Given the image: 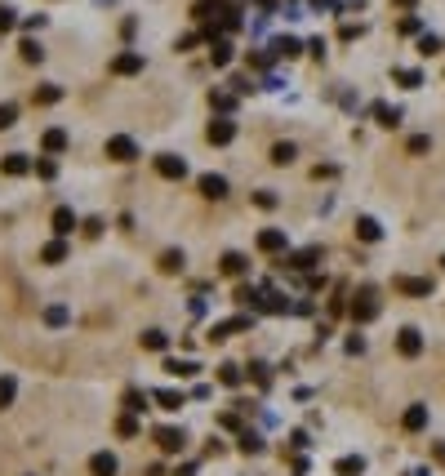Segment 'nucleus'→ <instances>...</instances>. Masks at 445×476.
I'll use <instances>...</instances> for the list:
<instances>
[{"label":"nucleus","mask_w":445,"mask_h":476,"mask_svg":"<svg viewBox=\"0 0 445 476\" xmlns=\"http://www.w3.org/2000/svg\"><path fill=\"white\" fill-rule=\"evenodd\" d=\"M63 259H67V240H63V236H54L50 245L41 250V263H63Z\"/></svg>","instance_id":"a878e982"},{"label":"nucleus","mask_w":445,"mask_h":476,"mask_svg":"<svg viewBox=\"0 0 445 476\" xmlns=\"http://www.w3.org/2000/svg\"><path fill=\"white\" fill-rule=\"evenodd\" d=\"M41 147L50 152V156H58V152H67V129H45Z\"/></svg>","instance_id":"4be33fe9"},{"label":"nucleus","mask_w":445,"mask_h":476,"mask_svg":"<svg viewBox=\"0 0 445 476\" xmlns=\"http://www.w3.org/2000/svg\"><path fill=\"white\" fill-rule=\"evenodd\" d=\"M356 236L365 240V245H374V240L383 236V227H379V218H370V214H360L356 218Z\"/></svg>","instance_id":"6ab92c4d"},{"label":"nucleus","mask_w":445,"mask_h":476,"mask_svg":"<svg viewBox=\"0 0 445 476\" xmlns=\"http://www.w3.org/2000/svg\"><path fill=\"white\" fill-rule=\"evenodd\" d=\"M156 174L170 178V182H183L187 178V161H183V156H174V152H161V156H156Z\"/></svg>","instance_id":"7ed1b4c3"},{"label":"nucleus","mask_w":445,"mask_h":476,"mask_svg":"<svg viewBox=\"0 0 445 476\" xmlns=\"http://www.w3.org/2000/svg\"><path fill=\"white\" fill-rule=\"evenodd\" d=\"M210 103L219 107V112H232V107H236V99H232V94H210Z\"/></svg>","instance_id":"49530a36"},{"label":"nucleus","mask_w":445,"mask_h":476,"mask_svg":"<svg viewBox=\"0 0 445 476\" xmlns=\"http://www.w3.org/2000/svg\"><path fill=\"white\" fill-rule=\"evenodd\" d=\"M240 378H245V374H240V365H232V361L219 365V383L223 387H240Z\"/></svg>","instance_id":"f704fd0d"},{"label":"nucleus","mask_w":445,"mask_h":476,"mask_svg":"<svg viewBox=\"0 0 445 476\" xmlns=\"http://www.w3.org/2000/svg\"><path fill=\"white\" fill-rule=\"evenodd\" d=\"M205 138L214 143V147H227V143L236 138V120H227V116H219V120H210V129H205Z\"/></svg>","instance_id":"0eeeda50"},{"label":"nucleus","mask_w":445,"mask_h":476,"mask_svg":"<svg viewBox=\"0 0 445 476\" xmlns=\"http://www.w3.org/2000/svg\"><path fill=\"white\" fill-rule=\"evenodd\" d=\"M116 436H138V419H134V414H120V419H116Z\"/></svg>","instance_id":"ea45409f"},{"label":"nucleus","mask_w":445,"mask_h":476,"mask_svg":"<svg viewBox=\"0 0 445 476\" xmlns=\"http://www.w3.org/2000/svg\"><path fill=\"white\" fill-rule=\"evenodd\" d=\"M14 396H18V383L9 374H0V410H9L14 405Z\"/></svg>","instance_id":"72a5a7b5"},{"label":"nucleus","mask_w":445,"mask_h":476,"mask_svg":"<svg viewBox=\"0 0 445 476\" xmlns=\"http://www.w3.org/2000/svg\"><path fill=\"white\" fill-rule=\"evenodd\" d=\"M219 267H223V276H245L249 272V259H245V254H236V250H227Z\"/></svg>","instance_id":"dca6fc26"},{"label":"nucleus","mask_w":445,"mask_h":476,"mask_svg":"<svg viewBox=\"0 0 445 476\" xmlns=\"http://www.w3.org/2000/svg\"><path fill=\"white\" fill-rule=\"evenodd\" d=\"M334 472H339V476H360V472H365V459H360V454H347V459L334 463Z\"/></svg>","instance_id":"bb28decb"},{"label":"nucleus","mask_w":445,"mask_h":476,"mask_svg":"<svg viewBox=\"0 0 445 476\" xmlns=\"http://www.w3.org/2000/svg\"><path fill=\"white\" fill-rule=\"evenodd\" d=\"M396 5H401V9H410V5H414V0H396Z\"/></svg>","instance_id":"bf43d9fd"},{"label":"nucleus","mask_w":445,"mask_h":476,"mask_svg":"<svg viewBox=\"0 0 445 476\" xmlns=\"http://www.w3.org/2000/svg\"><path fill=\"white\" fill-rule=\"evenodd\" d=\"M432 454H437V463H445V441H437V449H432Z\"/></svg>","instance_id":"4d7b16f0"},{"label":"nucleus","mask_w":445,"mask_h":476,"mask_svg":"<svg viewBox=\"0 0 445 476\" xmlns=\"http://www.w3.org/2000/svg\"><path fill=\"white\" fill-rule=\"evenodd\" d=\"M410 476H432V472H423V468H418V472H410Z\"/></svg>","instance_id":"052dcab7"},{"label":"nucleus","mask_w":445,"mask_h":476,"mask_svg":"<svg viewBox=\"0 0 445 476\" xmlns=\"http://www.w3.org/2000/svg\"><path fill=\"white\" fill-rule=\"evenodd\" d=\"M125 410H129V414H143V410H147V392L129 387V392H125Z\"/></svg>","instance_id":"e433bc0d"},{"label":"nucleus","mask_w":445,"mask_h":476,"mask_svg":"<svg viewBox=\"0 0 445 476\" xmlns=\"http://www.w3.org/2000/svg\"><path fill=\"white\" fill-rule=\"evenodd\" d=\"M258 250L263 254H281V250H290V236H285L281 227H263L258 231Z\"/></svg>","instance_id":"1a4fd4ad"},{"label":"nucleus","mask_w":445,"mask_h":476,"mask_svg":"<svg viewBox=\"0 0 445 476\" xmlns=\"http://www.w3.org/2000/svg\"><path fill=\"white\" fill-rule=\"evenodd\" d=\"M58 99H63V89H58V85H41V89L31 94L36 107H50V103H58Z\"/></svg>","instance_id":"c85d7f7f"},{"label":"nucleus","mask_w":445,"mask_h":476,"mask_svg":"<svg viewBox=\"0 0 445 476\" xmlns=\"http://www.w3.org/2000/svg\"><path fill=\"white\" fill-rule=\"evenodd\" d=\"M396 294H410V298H432V280L428 276H392Z\"/></svg>","instance_id":"f03ea898"},{"label":"nucleus","mask_w":445,"mask_h":476,"mask_svg":"<svg viewBox=\"0 0 445 476\" xmlns=\"http://www.w3.org/2000/svg\"><path fill=\"white\" fill-rule=\"evenodd\" d=\"M347 352H352V356H360V352H365V338L352 334V338H347Z\"/></svg>","instance_id":"864d4df0"},{"label":"nucleus","mask_w":445,"mask_h":476,"mask_svg":"<svg viewBox=\"0 0 445 476\" xmlns=\"http://www.w3.org/2000/svg\"><path fill=\"white\" fill-rule=\"evenodd\" d=\"M294 156H298L294 143H276V147H272V165H294Z\"/></svg>","instance_id":"473e14b6"},{"label":"nucleus","mask_w":445,"mask_h":476,"mask_svg":"<svg viewBox=\"0 0 445 476\" xmlns=\"http://www.w3.org/2000/svg\"><path fill=\"white\" fill-rule=\"evenodd\" d=\"M441 263H445V259H441Z\"/></svg>","instance_id":"680f3d73"},{"label":"nucleus","mask_w":445,"mask_h":476,"mask_svg":"<svg viewBox=\"0 0 445 476\" xmlns=\"http://www.w3.org/2000/svg\"><path fill=\"white\" fill-rule=\"evenodd\" d=\"M405 147H410V156H423V152L432 147V138H428V134H414V138L405 143Z\"/></svg>","instance_id":"37998d69"},{"label":"nucleus","mask_w":445,"mask_h":476,"mask_svg":"<svg viewBox=\"0 0 445 476\" xmlns=\"http://www.w3.org/2000/svg\"><path fill=\"white\" fill-rule=\"evenodd\" d=\"M210 58H214V67H227V63H232V41H223V36H219V41H210Z\"/></svg>","instance_id":"393cba45"},{"label":"nucleus","mask_w":445,"mask_h":476,"mask_svg":"<svg viewBox=\"0 0 445 476\" xmlns=\"http://www.w3.org/2000/svg\"><path fill=\"white\" fill-rule=\"evenodd\" d=\"M14 120H18V107L14 103H0V129H9Z\"/></svg>","instance_id":"a18cd8bd"},{"label":"nucleus","mask_w":445,"mask_h":476,"mask_svg":"<svg viewBox=\"0 0 445 476\" xmlns=\"http://www.w3.org/2000/svg\"><path fill=\"white\" fill-rule=\"evenodd\" d=\"M85 236H103V218H85Z\"/></svg>","instance_id":"603ef678"},{"label":"nucleus","mask_w":445,"mask_h":476,"mask_svg":"<svg viewBox=\"0 0 445 476\" xmlns=\"http://www.w3.org/2000/svg\"><path fill=\"white\" fill-rule=\"evenodd\" d=\"M183 263H187V259H183V250H165V254H161V263H156V267H161L165 276H174V272H183Z\"/></svg>","instance_id":"b1692460"},{"label":"nucleus","mask_w":445,"mask_h":476,"mask_svg":"<svg viewBox=\"0 0 445 476\" xmlns=\"http://www.w3.org/2000/svg\"><path fill=\"white\" fill-rule=\"evenodd\" d=\"M18 54H22V63H41V58H45V50H41V45L31 41V36H27V41L18 45Z\"/></svg>","instance_id":"58836bf2"},{"label":"nucleus","mask_w":445,"mask_h":476,"mask_svg":"<svg viewBox=\"0 0 445 476\" xmlns=\"http://www.w3.org/2000/svg\"><path fill=\"white\" fill-rule=\"evenodd\" d=\"M45 325H67V308H58V303H54V308H45Z\"/></svg>","instance_id":"a19ab883"},{"label":"nucleus","mask_w":445,"mask_h":476,"mask_svg":"<svg viewBox=\"0 0 445 476\" xmlns=\"http://www.w3.org/2000/svg\"><path fill=\"white\" fill-rule=\"evenodd\" d=\"M347 312H352L356 325H370L379 316V289L374 285H360L356 294H352V308H347Z\"/></svg>","instance_id":"f257e3e1"},{"label":"nucleus","mask_w":445,"mask_h":476,"mask_svg":"<svg viewBox=\"0 0 445 476\" xmlns=\"http://www.w3.org/2000/svg\"><path fill=\"white\" fill-rule=\"evenodd\" d=\"M71 227H80V218L67 210V205H58L54 210V236H71Z\"/></svg>","instance_id":"2eb2a0df"},{"label":"nucleus","mask_w":445,"mask_h":476,"mask_svg":"<svg viewBox=\"0 0 445 476\" xmlns=\"http://www.w3.org/2000/svg\"><path fill=\"white\" fill-rule=\"evenodd\" d=\"M156 445H161V454H183L187 432L183 427H156Z\"/></svg>","instance_id":"423d86ee"},{"label":"nucleus","mask_w":445,"mask_h":476,"mask_svg":"<svg viewBox=\"0 0 445 476\" xmlns=\"http://www.w3.org/2000/svg\"><path fill=\"white\" fill-rule=\"evenodd\" d=\"M107 156L120 161V165H129V161L138 156V143L129 138V134H112V138H107Z\"/></svg>","instance_id":"20e7f679"},{"label":"nucleus","mask_w":445,"mask_h":476,"mask_svg":"<svg viewBox=\"0 0 445 476\" xmlns=\"http://www.w3.org/2000/svg\"><path fill=\"white\" fill-rule=\"evenodd\" d=\"M200 196H205V201H223L227 196V178L223 174H200Z\"/></svg>","instance_id":"ddd939ff"},{"label":"nucleus","mask_w":445,"mask_h":476,"mask_svg":"<svg viewBox=\"0 0 445 476\" xmlns=\"http://www.w3.org/2000/svg\"><path fill=\"white\" fill-rule=\"evenodd\" d=\"M396 352H401V356H418V352H423V334H418V329L414 325H405L401 329V334H396Z\"/></svg>","instance_id":"6e6552de"},{"label":"nucleus","mask_w":445,"mask_h":476,"mask_svg":"<svg viewBox=\"0 0 445 476\" xmlns=\"http://www.w3.org/2000/svg\"><path fill=\"white\" fill-rule=\"evenodd\" d=\"M263 289H268V298H263V303H258V308H263V312H272V316H281V312H290V298H285V294H276V289L268 285V280H263Z\"/></svg>","instance_id":"aec40b11"},{"label":"nucleus","mask_w":445,"mask_h":476,"mask_svg":"<svg viewBox=\"0 0 445 476\" xmlns=\"http://www.w3.org/2000/svg\"><path fill=\"white\" fill-rule=\"evenodd\" d=\"M196 45H200V31H187V36H178L174 50H178V54H187V50H196Z\"/></svg>","instance_id":"c03bdc74"},{"label":"nucleus","mask_w":445,"mask_h":476,"mask_svg":"<svg viewBox=\"0 0 445 476\" xmlns=\"http://www.w3.org/2000/svg\"><path fill=\"white\" fill-rule=\"evenodd\" d=\"M14 22H18V18H14V9H9V5H0V31H9Z\"/></svg>","instance_id":"09e8293b"},{"label":"nucleus","mask_w":445,"mask_h":476,"mask_svg":"<svg viewBox=\"0 0 445 476\" xmlns=\"http://www.w3.org/2000/svg\"><path fill=\"white\" fill-rule=\"evenodd\" d=\"M143 347H147V352H165V347H170V334H165V329H147V334H143Z\"/></svg>","instance_id":"7c9ffc66"},{"label":"nucleus","mask_w":445,"mask_h":476,"mask_svg":"<svg viewBox=\"0 0 445 476\" xmlns=\"http://www.w3.org/2000/svg\"><path fill=\"white\" fill-rule=\"evenodd\" d=\"M112 71H116V76H138V71H143V54H138V50L116 54V58H112Z\"/></svg>","instance_id":"9d476101"},{"label":"nucleus","mask_w":445,"mask_h":476,"mask_svg":"<svg viewBox=\"0 0 445 476\" xmlns=\"http://www.w3.org/2000/svg\"><path fill=\"white\" fill-rule=\"evenodd\" d=\"M236 303H240V308H258V303H263V289H258V285H240V289H236Z\"/></svg>","instance_id":"2f4dec72"},{"label":"nucleus","mask_w":445,"mask_h":476,"mask_svg":"<svg viewBox=\"0 0 445 476\" xmlns=\"http://www.w3.org/2000/svg\"><path fill=\"white\" fill-rule=\"evenodd\" d=\"M174 476H196V463H183V468H178Z\"/></svg>","instance_id":"6e6d98bb"},{"label":"nucleus","mask_w":445,"mask_h":476,"mask_svg":"<svg viewBox=\"0 0 445 476\" xmlns=\"http://www.w3.org/2000/svg\"><path fill=\"white\" fill-rule=\"evenodd\" d=\"M254 205L258 210H276V192H254Z\"/></svg>","instance_id":"de8ad7c7"},{"label":"nucleus","mask_w":445,"mask_h":476,"mask_svg":"<svg viewBox=\"0 0 445 476\" xmlns=\"http://www.w3.org/2000/svg\"><path fill=\"white\" fill-rule=\"evenodd\" d=\"M161 370H165V374H174V378H196V374H200V365H196V361H178V356H170V361L161 365Z\"/></svg>","instance_id":"a211bd4d"},{"label":"nucleus","mask_w":445,"mask_h":476,"mask_svg":"<svg viewBox=\"0 0 445 476\" xmlns=\"http://www.w3.org/2000/svg\"><path fill=\"white\" fill-rule=\"evenodd\" d=\"M316 263H321V250H316V245H312V250H298V254H290V267H294V272H312Z\"/></svg>","instance_id":"412c9836"},{"label":"nucleus","mask_w":445,"mask_h":476,"mask_svg":"<svg viewBox=\"0 0 445 476\" xmlns=\"http://www.w3.org/2000/svg\"><path fill=\"white\" fill-rule=\"evenodd\" d=\"M374 116H379V125H383V129H396V125H401V107L379 103V107H374Z\"/></svg>","instance_id":"cd10ccee"},{"label":"nucleus","mask_w":445,"mask_h":476,"mask_svg":"<svg viewBox=\"0 0 445 476\" xmlns=\"http://www.w3.org/2000/svg\"><path fill=\"white\" fill-rule=\"evenodd\" d=\"M36 174H41V178H45V182H50V178H54V174H58V165H54V161H41V165H36Z\"/></svg>","instance_id":"3c124183"},{"label":"nucleus","mask_w":445,"mask_h":476,"mask_svg":"<svg viewBox=\"0 0 445 476\" xmlns=\"http://www.w3.org/2000/svg\"><path fill=\"white\" fill-rule=\"evenodd\" d=\"M418 54H423V58L441 54V41H437V36H418Z\"/></svg>","instance_id":"79ce46f5"},{"label":"nucleus","mask_w":445,"mask_h":476,"mask_svg":"<svg viewBox=\"0 0 445 476\" xmlns=\"http://www.w3.org/2000/svg\"><path fill=\"white\" fill-rule=\"evenodd\" d=\"M258 5H263V9H276V0H258Z\"/></svg>","instance_id":"13d9d810"},{"label":"nucleus","mask_w":445,"mask_h":476,"mask_svg":"<svg viewBox=\"0 0 445 476\" xmlns=\"http://www.w3.org/2000/svg\"><path fill=\"white\" fill-rule=\"evenodd\" d=\"M152 401H156L161 410H183V405H187V396H183V392H170V387H161V392H152Z\"/></svg>","instance_id":"5701e85b"},{"label":"nucleus","mask_w":445,"mask_h":476,"mask_svg":"<svg viewBox=\"0 0 445 476\" xmlns=\"http://www.w3.org/2000/svg\"><path fill=\"white\" fill-rule=\"evenodd\" d=\"M22 27H27V31H41V27H45V14H31V18H22Z\"/></svg>","instance_id":"5fc2aeb1"},{"label":"nucleus","mask_w":445,"mask_h":476,"mask_svg":"<svg viewBox=\"0 0 445 476\" xmlns=\"http://www.w3.org/2000/svg\"><path fill=\"white\" fill-rule=\"evenodd\" d=\"M401 427H405V432H423V427H428V405H410L401 414Z\"/></svg>","instance_id":"f3484780"},{"label":"nucleus","mask_w":445,"mask_h":476,"mask_svg":"<svg viewBox=\"0 0 445 476\" xmlns=\"http://www.w3.org/2000/svg\"><path fill=\"white\" fill-rule=\"evenodd\" d=\"M249 325H254V316H232V321H219V325H210V343H223V338H232V334H245Z\"/></svg>","instance_id":"39448f33"},{"label":"nucleus","mask_w":445,"mask_h":476,"mask_svg":"<svg viewBox=\"0 0 445 476\" xmlns=\"http://www.w3.org/2000/svg\"><path fill=\"white\" fill-rule=\"evenodd\" d=\"M249 378H254L258 387H268L272 383V365L268 361H249Z\"/></svg>","instance_id":"c9c22d12"},{"label":"nucleus","mask_w":445,"mask_h":476,"mask_svg":"<svg viewBox=\"0 0 445 476\" xmlns=\"http://www.w3.org/2000/svg\"><path fill=\"white\" fill-rule=\"evenodd\" d=\"M240 454H263V436L258 432H240Z\"/></svg>","instance_id":"4c0bfd02"},{"label":"nucleus","mask_w":445,"mask_h":476,"mask_svg":"<svg viewBox=\"0 0 445 476\" xmlns=\"http://www.w3.org/2000/svg\"><path fill=\"white\" fill-rule=\"evenodd\" d=\"M0 174H5V178H22V174H31V161L22 152H9L5 161H0Z\"/></svg>","instance_id":"f8f14e48"},{"label":"nucleus","mask_w":445,"mask_h":476,"mask_svg":"<svg viewBox=\"0 0 445 476\" xmlns=\"http://www.w3.org/2000/svg\"><path fill=\"white\" fill-rule=\"evenodd\" d=\"M392 76H396V80H401V85H405V89H418V85H423V71H418V67H396V71H392Z\"/></svg>","instance_id":"c756f323"},{"label":"nucleus","mask_w":445,"mask_h":476,"mask_svg":"<svg viewBox=\"0 0 445 476\" xmlns=\"http://www.w3.org/2000/svg\"><path fill=\"white\" fill-rule=\"evenodd\" d=\"M223 427H227V432H245V427H240V414H223V419H219Z\"/></svg>","instance_id":"8fccbe9b"},{"label":"nucleus","mask_w":445,"mask_h":476,"mask_svg":"<svg viewBox=\"0 0 445 476\" xmlns=\"http://www.w3.org/2000/svg\"><path fill=\"white\" fill-rule=\"evenodd\" d=\"M303 54V41H294V36H276L272 41V58H298Z\"/></svg>","instance_id":"4468645a"},{"label":"nucleus","mask_w":445,"mask_h":476,"mask_svg":"<svg viewBox=\"0 0 445 476\" xmlns=\"http://www.w3.org/2000/svg\"><path fill=\"white\" fill-rule=\"evenodd\" d=\"M120 472V463L112 449H99V454H89V476H116Z\"/></svg>","instance_id":"9b49d317"}]
</instances>
